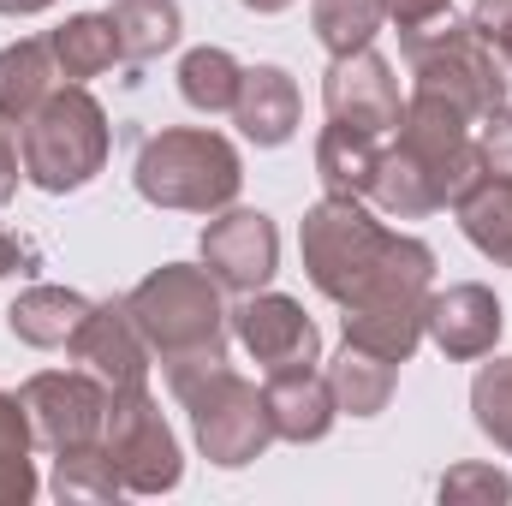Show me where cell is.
I'll use <instances>...</instances> for the list:
<instances>
[{"instance_id":"1","label":"cell","mask_w":512,"mask_h":506,"mask_svg":"<svg viewBox=\"0 0 512 506\" xmlns=\"http://www.w3.org/2000/svg\"><path fill=\"white\" fill-rule=\"evenodd\" d=\"M161 370H167L173 399L191 411V435H197V453L209 465L245 471L251 459L268 453V441H280L262 387H251V381L227 364V346L161 358Z\"/></svg>"},{"instance_id":"2","label":"cell","mask_w":512,"mask_h":506,"mask_svg":"<svg viewBox=\"0 0 512 506\" xmlns=\"http://www.w3.org/2000/svg\"><path fill=\"white\" fill-rule=\"evenodd\" d=\"M137 197L155 209H185V215H221L245 191V161L221 131L203 126H173L155 131L137 149Z\"/></svg>"},{"instance_id":"3","label":"cell","mask_w":512,"mask_h":506,"mask_svg":"<svg viewBox=\"0 0 512 506\" xmlns=\"http://www.w3.org/2000/svg\"><path fill=\"white\" fill-rule=\"evenodd\" d=\"M114 131H108V108L84 90V84H54L48 102L24 120L18 131V155H24V179L48 197L84 191L102 167H108Z\"/></svg>"},{"instance_id":"4","label":"cell","mask_w":512,"mask_h":506,"mask_svg":"<svg viewBox=\"0 0 512 506\" xmlns=\"http://www.w3.org/2000/svg\"><path fill=\"white\" fill-rule=\"evenodd\" d=\"M126 310L155 358L227 346V322H233V310L221 304V280L191 262H161L155 274H143L126 292Z\"/></svg>"},{"instance_id":"5","label":"cell","mask_w":512,"mask_h":506,"mask_svg":"<svg viewBox=\"0 0 512 506\" xmlns=\"http://www.w3.org/2000/svg\"><path fill=\"white\" fill-rule=\"evenodd\" d=\"M393 227H382L370 209H364V197H322V203H310L304 209V221H298V251H304V274H310V286L322 292V298H334V304H346L376 268H382L387 256H393Z\"/></svg>"},{"instance_id":"6","label":"cell","mask_w":512,"mask_h":506,"mask_svg":"<svg viewBox=\"0 0 512 506\" xmlns=\"http://www.w3.org/2000/svg\"><path fill=\"white\" fill-rule=\"evenodd\" d=\"M399 54L417 78V90L453 102L465 120H489L501 102H507V72L495 60V48L471 30V24H453V18H435L423 30H405L399 36Z\"/></svg>"},{"instance_id":"7","label":"cell","mask_w":512,"mask_h":506,"mask_svg":"<svg viewBox=\"0 0 512 506\" xmlns=\"http://www.w3.org/2000/svg\"><path fill=\"white\" fill-rule=\"evenodd\" d=\"M102 447L126 483V495H167L185 477V453L179 435L167 429L161 405L149 399V387H131L108 399V423H102Z\"/></svg>"},{"instance_id":"8","label":"cell","mask_w":512,"mask_h":506,"mask_svg":"<svg viewBox=\"0 0 512 506\" xmlns=\"http://www.w3.org/2000/svg\"><path fill=\"white\" fill-rule=\"evenodd\" d=\"M108 381H96L90 370H42L18 387V405L30 417V435L36 447L48 453H66V447H90L102 441V423H108Z\"/></svg>"},{"instance_id":"9","label":"cell","mask_w":512,"mask_h":506,"mask_svg":"<svg viewBox=\"0 0 512 506\" xmlns=\"http://www.w3.org/2000/svg\"><path fill=\"white\" fill-rule=\"evenodd\" d=\"M203 268L221 280V292H262L280 268V233L262 209H221L203 227Z\"/></svg>"},{"instance_id":"10","label":"cell","mask_w":512,"mask_h":506,"mask_svg":"<svg viewBox=\"0 0 512 506\" xmlns=\"http://www.w3.org/2000/svg\"><path fill=\"white\" fill-rule=\"evenodd\" d=\"M322 108H328L334 126H358V131H370V137L399 131V114H405L399 78H393V66H387L376 48L340 54V60L328 66V78H322Z\"/></svg>"},{"instance_id":"11","label":"cell","mask_w":512,"mask_h":506,"mask_svg":"<svg viewBox=\"0 0 512 506\" xmlns=\"http://www.w3.org/2000/svg\"><path fill=\"white\" fill-rule=\"evenodd\" d=\"M233 334L262 370L322 364V334L304 316V304L286 298V292H245V304L233 310Z\"/></svg>"},{"instance_id":"12","label":"cell","mask_w":512,"mask_h":506,"mask_svg":"<svg viewBox=\"0 0 512 506\" xmlns=\"http://www.w3.org/2000/svg\"><path fill=\"white\" fill-rule=\"evenodd\" d=\"M66 352H72V358H78L96 381H108V393L149 387V364H155V352H149L143 328L131 322L126 298L96 304V310H90V322L72 334V346H66Z\"/></svg>"},{"instance_id":"13","label":"cell","mask_w":512,"mask_h":506,"mask_svg":"<svg viewBox=\"0 0 512 506\" xmlns=\"http://www.w3.org/2000/svg\"><path fill=\"white\" fill-rule=\"evenodd\" d=\"M507 328V310L489 286L465 280V286H447V292H429L423 304V334L453 358V364H471V358H489L495 340Z\"/></svg>"},{"instance_id":"14","label":"cell","mask_w":512,"mask_h":506,"mask_svg":"<svg viewBox=\"0 0 512 506\" xmlns=\"http://www.w3.org/2000/svg\"><path fill=\"white\" fill-rule=\"evenodd\" d=\"M262 399H268L274 435H280V441H298V447H304V441H322V435L334 429V417H340L334 387H328V376H322L316 364H286V370H268Z\"/></svg>"},{"instance_id":"15","label":"cell","mask_w":512,"mask_h":506,"mask_svg":"<svg viewBox=\"0 0 512 506\" xmlns=\"http://www.w3.org/2000/svg\"><path fill=\"white\" fill-rule=\"evenodd\" d=\"M298 114H304V102H298V78L286 66H245L239 102H233V126L245 131V143H256V149L292 143Z\"/></svg>"},{"instance_id":"16","label":"cell","mask_w":512,"mask_h":506,"mask_svg":"<svg viewBox=\"0 0 512 506\" xmlns=\"http://www.w3.org/2000/svg\"><path fill=\"white\" fill-rule=\"evenodd\" d=\"M90 310L96 304L84 292H72V286H24L12 298V310H6V334L18 346H30V352H60L90 322Z\"/></svg>"},{"instance_id":"17","label":"cell","mask_w":512,"mask_h":506,"mask_svg":"<svg viewBox=\"0 0 512 506\" xmlns=\"http://www.w3.org/2000/svg\"><path fill=\"white\" fill-rule=\"evenodd\" d=\"M48 54H54L60 84H90V78H102V72L120 60L114 18H108V12H78V18H66L60 30H48Z\"/></svg>"},{"instance_id":"18","label":"cell","mask_w":512,"mask_h":506,"mask_svg":"<svg viewBox=\"0 0 512 506\" xmlns=\"http://www.w3.org/2000/svg\"><path fill=\"white\" fill-rule=\"evenodd\" d=\"M54 84H60V72H54L48 36H24V42H6L0 48V120L24 126L48 102Z\"/></svg>"},{"instance_id":"19","label":"cell","mask_w":512,"mask_h":506,"mask_svg":"<svg viewBox=\"0 0 512 506\" xmlns=\"http://www.w3.org/2000/svg\"><path fill=\"white\" fill-rule=\"evenodd\" d=\"M453 215H459V233L489 262L512 268V179L507 173H477V185L453 203Z\"/></svg>"},{"instance_id":"20","label":"cell","mask_w":512,"mask_h":506,"mask_svg":"<svg viewBox=\"0 0 512 506\" xmlns=\"http://www.w3.org/2000/svg\"><path fill=\"white\" fill-rule=\"evenodd\" d=\"M376 161H382V137L358 126H322L316 137V179L334 191V197H370V179H376Z\"/></svg>"},{"instance_id":"21","label":"cell","mask_w":512,"mask_h":506,"mask_svg":"<svg viewBox=\"0 0 512 506\" xmlns=\"http://www.w3.org/2000/svg\"><path fill=\"white\" fill-rule=\"evenodd\" d=\"M393 381H399V364H387L376 352H364V346H340V358L328 364V387H334V405L346 411V417H376L387 411V399H393Z\"/></svg>"},{"instance_id":"22","label":"cell","mask_w":512,"mask_h":506,"mask_svg":"<svg viewBox=\"0 0 512 506\" xmlns=\"http://www.w3.org/2000/svg\"><path fill=\"white\" fill-rule=\"evenodd\" d=\"M114 36H120V60H161L167 48H179L185 36V12L173 0H114Z\"/></svg>"},{"instance_id":"23","label":"cell","mask_w":512,"mask_h":506,"mask_svg":"<svg viewBox=\"0 0 512 506\" xmlns=\"http://www.w3.org/2000/svg\"><path fill=\"white\" fill-rule=\"evenodd\" d=\"M48 489H54V501H66V506H108L126 495V483H120V471H114L102 441L54 453V483Z\"/></svg>"},{"instance_id":"24","label":"cell","mask_w":512,"mask_h":506,"mask_svg":"<svg viewBox=\"0 0 512 506\" xmlns=\"http://www.w3.org/2000/svg\"><path fill=\"white\" fill-rule=\"evenodd\" d=\"M239 78H245V66H239L227 48H191V54L179 60V96H185L197 114H233Z\"/></svg>"},{"instance_id":"25","label":"cell","mask_w":512,"mask_h":506,"mask_svg":"<svg viewBox=\"0 0 512 506\" xmlns=\"http://www.w3.org/2000/svg\"><path fill=\"white\" fill-rule=\"evenodd\" d=\"M382 24H387L382 0H310V30H316V42H322L334 60L370 48Z\"/></svg>"},{"instance_id":"26","label":"cell","mask_w":512,"mask_h":506,"mask_svg":"<svg viewBox=\"0 0 512 506\" xmlns=\"http://www.w3.org/2000/svg\"><path fill=\"white\" fill-rule=\"evenodd\" d=\"M471 417H477V429L512 453V358H495V364H483L477 381H471Z\"/></svg>"},{"instance_id":"27","label":"cell","mask_w":512,"mask_h":506,"mask_svg":"<svg viewBox=\"0 0 512 506\" xmlns=\"http://www.w3.org/2000/svg\"><path fill=\"white\" fill-rule=\"evenodd\" d=\"M512 477L495 465H453L441 477V506H507Z\"/></svg>"},{"instance_id":"28","label":"cell","mask_w":512,"mask_h":506,"mask_svg":"<svg viewBox=\"0 0 512 506\" xmlns=\"http://www.w3.org/2000/svg\"><path fill=\"white\" fill-rule=\"evenodd\" d=\"M477 149H483V167H489V173H507L512 179V102H501V108L483 120Z\"/></svg>"},{"instance_id":"29","label":"cell","mask_w":512,"mask_h":506,"mask_svg":"<svg viewBox=\"0 0 512 506\" xmlns=\"http://www.w3.org/2000/svg\"><path fill=\"white\" fill-rule=\"evenodd\" d=\"M30 447H36V435H30L18 393H0V459H30Z\"/></svg>"},{"instance_id":"30","label":"cell","mask_w":512,"mask_h":506,"mask_svg":"<svg viewBox=\"0 0 512 506\" xmlns=\"http://www.w3.org/2000/svg\"><path fill=\"white\" fill-rule=\"evenodd\" d=\"M471 30L489 42V48H512V0H477L471 6Z\"/></svg>"},{"instance_id":"31","label":"cell","mask_w":512,"mask_h":506,"mask_svg":"<svg viewBox=\"0 0 512 506\" xmlns=\"http://www.w3.org/2000/svg\"><path fill=\"white\" fill-rule=\"evenodd\" d=\"M447 12H453V0H382V18L399 24V36H405V30H423V24H435V18H447Z\"/></svg>"},{"instance_id":"32","label":"cell","mask_w":512,"mask_h":506,"mask_svg":"<svg viewBox=\"0 0 512 506\" xmlns=\"http://www.w3.org/2000/svg\"><path fill=\"white\" fill-rule=\"evenodd\" d=\"M18 173H24V155L12 143V120H0V209L18 197Z\"/></svg>"},{"instance_id":"33","label":"cell","mask_w":512,"mask_h":506,"mask_svg":"<svg viewBox=\"0 0 512 506\" xmlns=\"http://www.w3.org/2000/svg\"><path fill=\"white\" fill-rule=\"evenodd\" d=\"M30 262H36V256L24 251L12 233H0V280H6V274H30Z\"/></svg>"},{"instance_id":"34","label":"cell","mask_w":512,"mask_h":506,"mask_svg":"<svg viewBox=\"0 0 512 506\" xmlns=\"http://www.w3.org/2000/svg\"><path fill=\"white\" fill-rule=\"evenodd\" d=\"M54 0H0V12L6 18H30V12H48Z\"/></svg>"},{"instance_id":"35","label":"cell","mask_w":512,"mask_h":506,"mask_svg":"<svg viewBox=\"0 0 512 506\" xmlns=\"http://www.w3.org/2000/svg\"><path fill=\"white\" fill-rule=\"evenodd\" d=\"M239 6H245V12H256V18H274V12H286L292 0H239Z\"/></svg>"},{"instance_id":"36","label":"cell","mask_w":512,"mask_h":506,"mask_svg":"<svg viewBox=\"0 0 512 506\" xmlns=\"http://www.w3.org/2000/svg\"><path fill=\"white\" fill-rule=\"evenodd\" d=\"M507 60H512V48H507Z\"/></svg>"}]
</instances>
